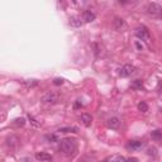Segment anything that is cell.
<instances>
[{
  "instance_id": "cell-1",
  "label": "cell",
  "mask_w": 162,
  "mask_h": 162,
  "mask_svg": "<svg viewBox=\"0 0 162 162\" xmlns=\"http://www.w3.org/2000/svg\"><path fill=\"white\" fill-rule=\"evenodd\" d=\"M58 149L63 154H66V156L74 154V152L76 151V142H75V139H71V138H65V139H61V141H60Z\"/></svg>"
},
{
  "instance_id": "cell-2",
  "label": "cell",
  "mask_w": 162,
  "mask_h": 162,
  "mask_svg": "<svg viewBox=\"0 0 162 162\" xmlns=\"http://www.w3.org/2000/svg\"><path fill=\"white\" fill-rule=\"evenodd\" d=\"M60 99V95L55 91H48V93H46L42 95V103H44V104H56L57 101Z\"/></svg>"
},
{
  "instance_id": "cell-3",
  "label": "cell",
  "mask_w": 162,
  "mask_h": 162,
  "mask_svg": "<svg viewBox=\"0 0 162 162\" xmlns=\"http://www.w3.org/2000/svg\"><path fill=\"white\" fill-rule=\"evenodd\" d=\"M136 35L139 39L146 41V42H149V39H151V33H149L148 28L145 26H139L136 29Z\"/></svg>"
},
{
  "instance_id": "cell-4",
  "label": "cell",
  "mask_w": 162,
  "mask_h": 162,
  "mask_svg": "<svg viewBox=\"0 0 162 162\" xmlns=\"http://www.w3.org/2000/svg\"><path fill=\"white\" fill-rule=\"evenodd\" d=\"M136 72H137V69L133 65H124L123 67L119 70V75L122 77H129L132 75H134Z\"/></svg>"
},
{
  "instance_id": "cell-5",
  "label": "cell",
  "mask_w": 162,
  "mask_h": 162,
  "mask_svg": "<svg viewBox=\"0 0 162 162\" xmlns=\"http://www.w3.org/2000/svg\"><path fill=\"white\" fill-rule=\"evenodd\" d=\"M146 10H147V13L151 14V15H158V14L162 13V8L160 7L158 4H156V3H149L147 5Z\"/></svg>"
},
{
  "instance_id": "cell-6",
  "label": "cell",
  "mask_w": 162,
  "mask_h": 162,
  "mask_svg": "<svg viewBox=\"0 0 162 162\" xmlns=\"http://www.w3.org/2000/svg\"><path fill=\"white\" fill-rule=\"evenodd\" d=\"M106 124H108V127L112 129H118L119 125H121V121H119V118H117V117H112L106 121Z\"/></svg>"
},
{
  "instance_id": "cell-7",
  "label": "cell",
  "mask_w": 162,
  "mask_h": 162,
  "mask_svg": "<svg viewBox=\"0 0 162 162\" xmlns=\"http://www.w3.org/2000/svg\"><path fill=\"white\" fill-rule=\"evenodd\" d=\"M35 158L41 162H50L52 161V156L47 152H37L35 153Z\"/></svg>"
},
{
  "instance_id": "cell-8",
  "label": "cell",
  "mask_w": 162,
  "mask_h": 162,
  "mask_svg": "<svg viewBox=\"0 0 162 162\" xmlns=\"http://www.w3.org/2000/svg\"><path fill=\"white\" fill-rule=\"evenodd\" d=\"M80 121L85 127H90L91 123H93V117L90 115V114H87V113H82L80 115Z\"/></svg>"
},
{
  "instance_id": "cell-9",
  "label": "cell",
  "mask_w": 162,
  "mask_h": 162,
  "mask_svg": "<svg viewBox=\"0 0 162 162\" xmlns=\"http://www.w3.org/2000/svg\"><path fill=\"white\" fill-rule=\"evenodd\" d=\"M95 18H96V15H95V13H93L91 10H85L82 13V20L86 22V23H90L95 20Z\"/></svg>"
},
{
  "instance_id": "cell-10",
  "label": "cell",
  "mask_w": 162,
  "mask_h": 162,
  "mask_svg": "<svg viewBox=\"0 0 162 162\" xmlns=\"http://www.w3.org/2000/svg\"><path fill=\"white\" fill-rule=\"evenodd\" d=\"M5 143H7V146L9 148H14L18 146V143H19V138L15 137V136H9L7 138V141H5Z\"/></svg>"
},
{
  "instance_id": "cell-11",
  "label": "cell",
  "mask_w": 162,
  "mask_h": 162,
  "mask_svg": "<svg viewBox=\"0 0 162 162\" xmlns=\"http://www.w3.org/2000/svg\"><path fill=\"white\" fill-rule=\"evenodd\" d=\"M114 27H115L117 31H123V29L127 27V23H125L124 19H122V18H115L114 19Z\"/></svg>"
},
{
  "instance_id": "cell-12",
  "label": "cell",
  "mask_w": 162,
  "mask_h": 162,
  "mask_svg": "<svg viewBox=\"0 0 162 162\" xmlns=\"http://www.w3.org/2000/svg\"><path fill=\"white\" fill-rule=\"evenodd\" d=\"M143 147V142L141 141H129L127 143V148L132 149V151H136V149H139Z\"/></svg>"
},
{
  "instance_id": "cell-13",
  "label": "cell",
  "mask_w": 162,
  "mask_h": 162,
  "mask_svg": "<svg viewBox=\"0 0 162 162\" xmlns=\"http://www.w3.org/2000/svg\"><path fill=\"white\" fill-rule=\"evenodd\" d=\"M69 23H70L71 27H75V28H79V27L82 26V20H81L80 17H71Z\"/></svg>"
},
{
  "instance_id": "cell-14",
  "label": "cell",
  "mask_w": 162,
  "mask_h": 162,
  "mask_svg": "<svg viewBox=\"0 0 162 162\" xmlns=\"http://www.w3.org/2000/svg\"><path fill=\"white\" fill-rule=\"evenodd\" d=\"M57 132H61V133H79V128L77 127H61Z\"/></svg>"
},
{
  "instance_id": "cell-15",
  "label": "cell",
  "mask_w": 162,
  "mask_h": 162,
  "mask_svg": "<svg viewBox=\"0 0 162 162\" xmlns=\"http://www.w3.org/2000/svg\"><path fill=\"white\" fill-rule=\"evenodd\" d=\"M23 85H24L27 89H32V87H35L38 85V80H26V81H23Z\"/></svg>"
},
{
  "instance_id": "cell-16",
  "label": "cell",
  "mask_w": 162,
  "mask_h": 162,
  "mask_svg": "<svg viewBox=\"0 0 162 162\" xmlns=\"http://www.w3.org/2000/svg\"><path fill=\"white\" fill-rule=\"evenodd\" d=\"M28 119H29V122H31V124L33 125V127H35V128H41L42 127V123L38 122L33 115H31V114H28Z\"/></svg>"
},
{
  "instance_id": "cell-17",
  "label": "cell",
  "mask_w": 162,
  "mask_h": 162,
  "mask_svg": "<svg viewBox=\"0 0 162 162\" xmlns=\"http://www.w3.org/2000/svg\"><path fill=\"white\" fill-rule=\"evenodd\" d=\"M44 139L50 143H55V142H60L57 134H46L44 136Z\"/></svg>"
},
{
  "instance_id": "cell-18",
  "label": "cell",
  "mask_w": 162,
  "mask_h": 162,
  "mask_svg": "<svg viewBox=\"0 0 162 162\" xmlns=\"http://www.w3.org/2000/svg\"><path fill=\"white\" fill-rule=\"evenodd\" d=\"M151 137L153 141H162V130H153L151 133Z\"/></svg>"
},
{
  "instance_id": "cell-19",
  "label": "cell",
  "mask_w": 162,
  "mask_h": 162,
  "mask_svg": "<svg viewBox=\"0 0 162 162\" xmlns=\"http://www.w3.org/2000/svg\"><path fill=\"white\" fill-rule=\"evenodd\" d=\"M138 110L143 112V113L148 112V105H147L146 101H141V103H138Z\"/></svg>"
},
{
  "instance_id": "cell-20",
  "label": "cell",
  "mask_w": 162,
  "mask_h": 162,
  "mask_svg": "<svg viewBox=\"0 0 162 162\" xmlns=\"http://www.w3.org/2000/svg\"><path fill=\"white\" fill-rule=\"evenodd\" d=\"M91 48L94 50V53H95L96 56H99L100 53H101V50H103V48H101V46H100L99 43H93V44H91Z\"/></svg>"
},
{
  "instance_id": "cell-21",
  "label": "cell",
  "mask_w": 162,
  "mask_h": 162,
  "mask_svg": "<svg viewBox=\"0 0 162 162\" xmlns=\"http://www.w3.org/2000/svg\"><path fill=\"white\" fill-rule=\"evenodd\" d=\"M13 124L15 127H23V125L26 124V119L24 118H17V119H14Z\"/></svg>"
},
{
  "instance_id": "cell-22",
  "label": "cell",
  "mask_w": 162,
  "mask_h": 162,
  "mask_svg": "<svg viewBox=\"0 0 162 162\" xmlns=\"http://www.w3.org/2000/svg\"><path fill=\"white\" fill-rule=\"evenodd\" d=\"M112 162H127V158L123 157V156H117L112 160Z\"/></svg>"
},
{
  "instance_id": "cell-23",
  "label": "cell",
  "mask_w": 162,
  "mask_h": 162,
  "mask_svg": "<svg viewBox=\"0 0 162 162\" xmlns=\"http://www.w3.org/2000/svg\"><path fill=\"white\" fill-rule=\"evenodd\" d=\"M53 84H55V85H62V84H63V79H55V80H53Z\"/></svg>"
},
{
  "instance_id": "cell-24",
  "label": "cell",
  "mask_w": 162,
  "mask_h": 162,
  "mask_svg": "<svg viewBox=\"0 0 162 162\" xmlns=\"http://www.w3.org/2000/svg\"><path fill=\"white\" fill-rule=\"evenodd\" d=\"M133 86H134V87H142V81H141V80H136V81L133 82Z\"/></svg>"
},
{
  "instance_id": "cell-25",
  "label": "cell",
  "mask_w": 162,
  "mask_h": 162,
  "mask_svg": "<svg viewBox=\"0 0 162 162\" xmlns=\"http://www.w3.org/2000/svg\"><path fill=\"white\" fill-rule=\"evenodd\" d=\"M127 162H138V160L136 157H130V158H127Z\"/></svg>"
},
{
  "instance_id": "cell-26",
  "label": "cell",
  "mask_w": 162,
  "mask_h": 162,
  "mask_svg": "<svg viewBox=\"0 0 162 162\" xmlns=\"http://www.w3.org/2000/svg\"><path fill=\"white\" fill-rule=\"evenodd\" d=\"M20 162H32V160H31V158H28V157H26V158H22Z\"/></svg>"
},
{
  "instance_id": "cell-27",
  "label": "cell",
  "mask_w": 162,
  "mask_h": 162,
  "mask_svg": "<svg viewBox=\"0 0 162 162\" xmlns=\"http://www.w3.org/2000/svg\"><path fill=\"white\" fill-rule=\"evenodd\" d=\"M80 106H82V103H80V100H77L75 104V108H80Z\"/></svg>"
},
{
  "instance_id": "cell-28",
  "label": "cell",
  "mask_w": 162,
  "mask_h": 162,
  "mask_svg": "<svg viewBox=\"0 0 162 162\" xmlns=\"http://www.w3.org/2000/svg\"><path fill=\"white\" fill-rule=\"evenodd\" d=\"M80 162H87V161H80Z\"/></svg>"
},
{
  "instance_id": "cell-29",
  "label": "cell",
  "mask_w": 162,
  "mask_h": 162,
  "mask_svg": "<svg viewBox=\"0 0 162 162\" xmlns=\"http://www.w3.org/2000/svg\"><path fill=\"white\" fill-rule=\"evenodd\" d=\"M103 162H108V161H106V160H104V161H103Z\"/></svg>"
}]
</instances>
